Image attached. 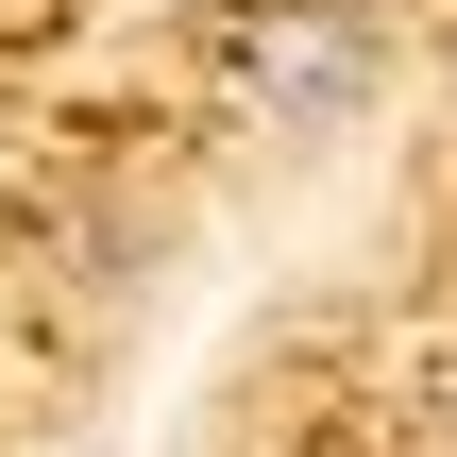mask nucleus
<instances>
[{
	"mask_svg": "<svg viewBox=\"0 0 457 457\" xmlns=\"http://www.w3.org/2000/svg\"><path fill=\"white\" fill-rule=\"evenodd\" d=\"M254 85H271L288 119H322V102H356V34H339V17H271V34H254Z\"/></svg>",
	"mask_w": 457,
	"mask_h": 457,
	"instance_id": "f257e3e1",
	"label": "nucleus"
}]
</instances>
